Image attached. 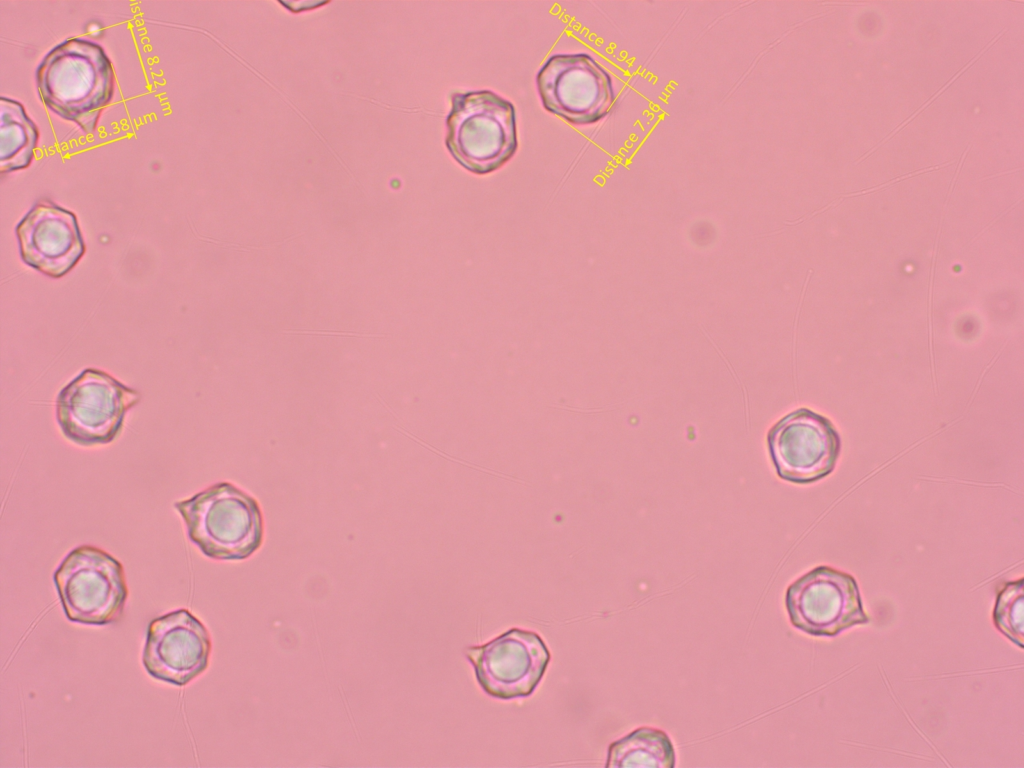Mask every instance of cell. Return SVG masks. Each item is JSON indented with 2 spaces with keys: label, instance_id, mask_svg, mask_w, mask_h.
I'll list each match as a JSON object with an SVG mask.
<instances>
[{
  "label": "cell",
  "instance_id": "cell-1",
  "mask_svg": "<svg viewBox=\"0 0 1024 768\" xmlns=\"http://www.w3.org/2000/svg\"><path fill=\"white\" fill-rule=\"evenodd\" d=\"M36 83L48 109L92 133L113 98L115 75L99 44L73 37L45 55L36 71Z\"/></svg>",
  "mask_w": 1024,
  "mask_h": 768
},
{
  "label": "cell",
  "instance_id": "cell-9",
  "mask_svg": "<svg viewBox=\"0 0 1024 768\" xmlns=\"http://www.w3.org/2000/svg\"><path fill=\"white\" fill-rule=\"evenodd\" d=\"M465 654L481 688L500 699L531 695L550 659L546 645L536 633L518 628L484 645L469 647Z\"/></svg>",
  "mask_w": 1024,
  "mask_h": 768
},
{
  "label": "cell",
  "instance_id": "cell-12",
  "mask_svg": "<svg viewBox=\"0 0 1024 768\" xmlns=\"http://www.w3.org/2000/svg\"><path fill=\"white\" fill-rule=\"evenodd\" d=\"M39 133L23 105L2 96L0 99V172L27 168L32 162Z\"/></svg>",
  "mask_w": 1024,
  "mask_h": 768
},
{
  "label": "cell",
  "instance_id": "cell-4",
  "mask_svg": "<svg viewBox=\"0 0 1024 768\" xmlns=\"http://www.w3.org/2000/svg\"><path fill=\"white\" fill-rule=\"evenodd\" d=\"M140 393L97 368H86L68 382L55 400V418L70 442L92 447L113 442Z\"/></svg>",
  "mask_w": 1024,
  "mask_h": 768
},
{
  "label": "cell",
  "instance_id": "cell-15",
  "mask_svg": "<svg viewBox=\"0 0 1024 768\" xmlns=\"http://www.w3.org/2000/svg\"><path fill=\"white\" fill-rule=\"evenodd\" d=\"M1004 32H1005V30L1001 31V32H1000V33H999V34H998V35H997V36H996L995 38H993V39H992V40H991V41H990V42H989V43H988V44H987V45H986V46L984 47V49H982V50H981V51H980V52H979V53H978V54H977V55H976V56H975V57H974V58H973V59H972V60H971V61H970V62H969L968 64H966V66H965V67H963V68H962V69H961V70H960V71H959V72H958V73H957V74H956V75H955V76H954V77H953V78H952V79H951V80H950V81H949V82H948V83H947L946 85H944V86H943V87H942V88H941V89H940V90H939V91H938V92H937V93H936V94H935V95H934V96H933V97H932V98H931L930 100H928V101H927V102H926V103H925V104H924V105H923V106H922L921 108H919V109H918V110H917V111H916V112H915V113H914L913 115H911V116H910V117H909V118H908V119H907L906 121H904V122H903L902 124H900V125H899V126H898V127H897V128H896V129H895V130H894L893 132H892V133H890V134H889V135H888V136H887L886 138H884V139H883V140H882L881 142H879V143H878V144H877V145H876V146H875V147H874L873 149L869 150V151H868V152H867V153H866L865 155H863L862 157H860V158H859V159H858V160H857V161L855 162V164H858L859 162H861L862 160H864L865 158H867V157H868V156H869V155H870L871 153H873V152H874V151H875V150H876V149H877V148H878L879 146H881L882 144H884V143H885V142H886V141H887L888 139H890V138H891L892 136H894V134H896V132H898V131H899L900 129H902V128H903V127H904L905 125H907V124H908V123H909V122H910V121H911V120H912L913 118H915V117H916V116H917V115H918V114H919V113H920L921 111H923V110H924V109H925V108H926V107H927V106H928V105H929L930 103H932V102L934 101V99H935V98H937V97H938V95H940V94H941V93H942V92H943V91H944V90H945V89H946V88H947V87H948V86H949V85H950V84H951V83H952V82H953V81H954L955 79H957L959 75H961V74H962V73H963V72H964V71H965V70H966V69H967L968 67H970V66H971V65H972V64H973V63H974V62H975V61H976V60H977V59H978V58H979V57H980V56H981V55H982V54H983V53H984V52H985V51H986V50H987V49H988V48H989V47H990V46H991V45H992V44H993L994 42H996V40H997V39H998V38H999V37H1000V36H1001V35H1002V34H1003Z\"/></svg>",
  "mask_w": 1024,
  "mask_h": 768
},
{
  "label": "cell",
  "instance_id": "cell-17",
  "mask_svg": "<svg viewBox=\"0 0 1024 768\" xmlns=\"http://www.w3.org/2000/svg\"><path fill=\"white\" fill-rule=\"evenodd\" d=\"M824 5H868V3H862V2H832V3H824Z\"/></svg>",
  "mask_w": 1024,
  "mask_h": 768
},
{
  "label": "cell",
  "instance_id": "cell-8",
  "mask_svg": "<svg viewBox=\"0 0 1024 768\" xmlns=\"http://www.w3.org/2000/svg\"><path fill=\"white\" fill-rule=\"evenodd\" d=\"M767 446L776 473L782 480L808 484L834 470L840 455L841 439L829 419L810 409L800 408L770 428Z\"/></svg>",
  "mask_w": 1024,
  "mask_h": 768
},
{
  "label": "cell",
  "instance_id": "cell-13",
  "mask_svg": "<svg viewBox=\"0 0 1024 768\" xmlns=\"http://www.w3.org/2000/svg\"><path fill=\"white\" fill-rule=\"evenodd\" d=\"M675 762V749L668 734L640 727L610 745L606 766L673 768Z\"/></svg>",
  "mask_w": 1024,
  "mask_h": 768
},
{
  "label": "cell",
  "instance_id": "cell-7",
  "mask_svg": "<svg viewBox=\"0 0 1024 768\" xmlns=\"http://www.w3.org/2000/svg\"><path fill=\"white\" fill-rule=\"evenodd\" d=\"M785 605L791 624L813 636H835L868 622L856 580L828 566H818L790 584Z\"/></svg>",
  "mask_w": 1024,
  "mask_h": 768
},
{
  "label": "cell",
  "instance_id": "cell-6",
  "mask_svg": "<svg viewBox=\"0 0 1024 768\" xmlns=\"http://www.w3.org/2000/svg\"><path fill=\"white\" fill-rule=\"evenodd\" d=\"M543 107L574 125H588L610 111L615 94L610 74L586 53L553 54L536 74Z\"/></svg>",
  "mask_w": 1024,
  "mask_h": 768
},
{
  "label": "cell",
  "instance_id": "cell-14",
  "mask_svg": "<svg viewBox=\"0 0 1024 768\" xmlns=\"http://www.w3.org/2000/svg\"><path fill=\"white\" fill-rule=\"evenodd\" d=\"M1023 579L1007 583L999 593L993 619L997 628L1019 647L1023 646Z\"/></svg>",
  "mask_w": 1024,
  "mask_h": 768
},
{
  "label": "cell",
  "instance_id": "cell-18",
  "mask_svg": "<svg viewBox=\"0 0 1024 768\" xmlns=\"http://www.w3.org/2000/svg\"><path fill=\"white\" fill-rule=\"evenodd\" d=\"M1015 171H1016V169L1011 170V171L1002 172L1000 174H995V175H992V176H987V177L982 178V180L987 179V178H991V177H996V176H999V175H1004V174L1012 173V172H1015Z\"/></svg>",
  "mask_w": 1024,
  "mask_h": 768
},
{
  "label": "cell",
  "instance_id": "cell-11",
  "mask_svg": "<svg viewBox=\"0 0 1024 768\" xmlns=\"http://www.w3.org/2000/svg\"><path fill=\"white\" fill-rule=\"evenodd\" d=\"M15 233L22 261L52 278L68 273L85 252L76 215L49 199L36 202Z\"/></svg>",
  "mask_w": 1024,
  "mask_h": 768
},
{
  "label": "cell",
  "instance_id": "cell-16",
  "mask_svg": "<svg viewBox=\"0 0 1024 768\" xmlns=\"http://www.w3.org/2000/svg\"><path fill=\"white\" fill-rule=\"evenodd\" d=\"M284 334H321V335H340L349 337H366V338H384L387 335L384 334H367V333H355V332H340V331H328V330H284Z\"/></svg>",
  "mask_w": 1024,
  "mask_h": 768
},
{
  "label": "cell",
  "instance_id": "cell-3",
  "mask_svg": "<svg viewBox=\"0 0 1024 768\" xmlns=\"http://www.w3.org/2000/svg\"><path fill=\"white\" fill-rule=\"evenodd\" d=\"M446 129L447 150L474 174L498 170L518 148L515 107L490 90L454 94Z\"/></svg>",
  "mask_w": 1024,
  "mask_h": 768
},
{
  "label": "cell",
  "instance_id": "cell-5",
  "mask_svg": "<svg viewBox=\"0 0 1024 768\" xmlns=\"http://www.w3.org/2000/svg\"><path fill=\"white\" fill-rule=\"evenodd\" d=\"M53 581L69 621L103 626L122 616L128 598L124 568L105 550L92 545L72 549Z\"/></svg>",
  "mask_w": 1024,
  "mask_h": 768
},
{
  "label": "cell",
  "instance_id": "cell-10",
  "mask_svg": "<svg viewBox=\"0 0 1024 768\" xmlns=\"http://www.w3.org/2000/svg\"><path fill=\"white\" fill-rule=\"evenodd\" d=\"M211 647L204 624L179 609L149 623L142 663L151 677L182 687L208 668Z\"/></svg>",
  "mask_w": 1024,
  "mask_h": 768
},
{
  "label": "cell",
  "instance_id": "cell-2",
  "mask_svg": "<svg viewBox=\"0 0 1024 768\" xmlns=\"http://www.w3.org/2000/svg\"><path fill=\"white\" fill-rule=\"evenodd\" d=\"M173 507L185 523L189 540L210 559L243 560L261 546L260 507L231 483H215L174 502Z\"/></svg>",
  "mask_w": 1024,
  "mask_h": 768
}]
</instances>
